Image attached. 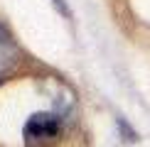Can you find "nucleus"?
Instances as JSON below:
<instances>
[{"label":"nucleus","instance_id":"f257e3e1","mask_svg":"<svg viewBox=\"0 0 150 147\" xmlns=\"http://www.w3.org/2000/svg\"><path fill=\"white\" fill-rule=\"evenodd\" d=\"M62 130L59 115L54 113H35L32 118L25 123V140L30 145H40V142H52Z\"/></svg>","mask_w":150,"mask_h":147},{"label":"nucleus","instance_id":"f03ea898","mask_svg":"<svg viewBox=\"0 0 150 147\" xmlns=\"http://www.w3.org/2000/svg\"><path fill=\"white\" fill-rule=\"evenodd\" d=\"M15 57H17V47H15V42H12L10 32L0 24V71H3L8 64H12Z\"/></svg>","mask_w":150,"mask_h":147},{"label":"nucleus","instance_id":"7ed1b4c3","mask_svg":"<svg viewBox=\"0 0 150 147\" xmlns=\"http://www.w3.org/2000/svg\"><path fill=\"white\" fill-rule=\"evenodd\" d=\"M118 127H121V130L128 135V142H135V140H138V135H135V132H133V130L128 127V123L123 120V118H118Z\"/></svg>","mask_w":150,"mask_h":147},{"label":"nucleus","instance_id":"20e7f679","mask_svg":"<svg viewBox=\"0 0 150 147\" xmlns=\"http://www.w3.org/2000/svg\"><path fill=\"white\" fill-rule=\"evenodd\" d=\"M52 3H54V8H57L64 17H71V10H69V5H67V0H52Z\"/></svg>","mask_w":150,"mask_h":147}]
</instances>
